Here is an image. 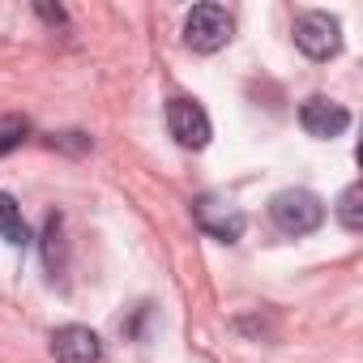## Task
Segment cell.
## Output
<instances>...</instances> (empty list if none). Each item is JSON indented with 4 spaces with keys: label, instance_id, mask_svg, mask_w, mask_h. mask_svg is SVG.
Segmentation results:
<instances>
[{
    "label": "cell",
    "instance_id": "obj_8",
    "mask_svg": "<svg viewBox=\"0 0 363 363\" xmlns=\"http://www.w3.org/2000/svg\"><path fill=\"white\" fill-rule=\"evenodd\" d=\"M0 240L22 248L30 244V231H26V218H22V206L9 197V193H0Z\"/></svg>",
    "mask_w": 363,
    "mask_h": 363
},
{
    "label": "cell",
    "instance_id": "obj_11",
    "mask_svg": "<svg viewBox=\"0 0 363 363\" xmlns=\"http://www.w3.org/2000/svg\"><path fill=\"white\" fill-rule=\"evenodd\" d=\"M60 227H65V218L60 214H52L48 218V231H43V257H48V269H56V252H60Z\"/></svg>",
    "mask_w": 363,
    "mask_h": 363
},
{
    "label": "cell",
    "instance_id": "obj_1",
    "mask_svg": "<svg viewBox=\"0 0 363 363\" xmlns=\"http://www.w3.org/2000/svg\"><path fill=\"white\" fill-rule=\"evenodd\" d=\"M269 223L282 231V235H312L325 227V201L308 189H282L269 197Z\"/></svg>",
    "mask_w": 363,
    "mask_h": 363
},
{
    "label": "cell",
    "instance_id": "obj_2",
    "mask_svg": "<svg viewBox=\"0 0 363 363\" xmlns=\"http://www.w3.org/2000/svg\"><path fill=\"white\" fill-rule=\"evenodd\" d=\"M231 35H235V18H231L223 5H197V9H189V18H184V48H193V52H201V56L223 52V48L231 43Z\"/></svg>",
    "mask_w": 363,
    "mask_h": 363
},
{
    "label": "cell",
    "instance_id": "obj_6",
    "mask_svg": "<svg viewBox=\"0 0 363 363\" xmlns=\"http://www.w3.org/2000/svg\"><path fill=\"white\" fill-rule=\"evenodd\" d=\"M193 214H197V227H201L206 235L223 240V244H235V240L244 235V227H248L244 210H235V206L223 201V197H197Z\"/></svg>",
    "mask_w": 363,
    "mask_h": 363
},
{
    "label": "cell",
    "instance_id": "obj_4",
    "mask_svg": "<svg viewBox=\"0 0 363 363\" xmlns=\"http://www.w3.org/2000/svg\"><path fill=\"white\" fill-rule=\"evenodd\" d=\"M167 128H171L175 145H184V150H206L210 137H214V124H210L206 107L197 99H184V94H175L167 103Z\"/></svg>",
    "mask_w": 363,
    "mask_h": 363
},
{
    "label": "cell",
    "instance_id": "obj_7",
    "mask_svg": "<svg viewBox=\"0 0 363 363\" xmlns=\"http://www.w3.org/2000/svg\"><path fill=\"white\" fill-rule=\"evenodd\" d=\"M52 359L56 363H103V342L90 325H65L52 333Z\"/></svg>",
    "mask_w": 363,
    "mask_h": 363
},
{
    "label": "cell",
    "instance_id": "obj_3",
    "mask_svg": "<svg viewBox=\"0 0 363 363\" xmlns=\"http://www.w3.org/2000/svg\"><path fill=\"white\" fill-rule=\"evenodd\" d=\"M295 48L308 56V60H333L342 52V22L333 13H320V9H308L295 18Z\"/></svg>",
    "mask_w": 363,
    "mask_h": 363
},
{
    "label": "cell",
    "instance_id": "obj_9",
    "mask_svg": "<svg viewBox=\"0 0 363 363\" xmlns=\"http://www.w3.org/2000/svg\"><path fill=\"white\" fill-rule=\"evenodd\" d=\"M359 201H363V189H359V184H350V189L337 197V223H342L350 235H359V231H363V214H359Z\"/></svg>",
    "mask_w": 363,
    "mask_h": 363
},
{
    "label": "cell",
    "instance_id": "obj_10",
    "mask_svg": "<svg viewBox=\"0 0 363 363\" xmlns=\"http://www.w3.org/2000/svg\"><path fill=\"white\" fill-rule=\"evenodd\" d=\"M26 137H30V120L26 116H0V154H13Z\"/></svg>",
    "mask_w": 363,
    "mask_h": 363
},
{
    "label": "cell",
    "instance_id": "obj_5",
    "mask_svg": "<svg viewBox=\"0 0 363 363\" xmlns=\"http://www.w3.org/2000/svg\"><path fill=\"white\" fill-rule=\"evenodd\" d=\"M299 124H303L308 137L333 141V137H342V133L350 128V111H346L342 103L325 99V94H312V99H303V107H299Z\"/></svg>",
    "mask_w": 363,
    "mask_h": 363
}]
</instances>
